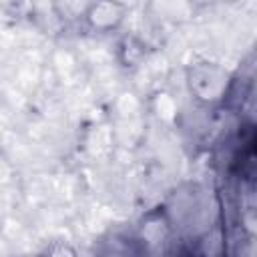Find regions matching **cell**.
<instances>
[{
  "label": "cell",
  "mask_w": 257,
  "mask_h": 257,
  "mask_svg": "<svg viewBox=\"0 0 257 257\" xmlns=\"http://www.w3.org/2000/svg\"><path fill=\"white\" fill-rule=\"evenodd\" d=\"M18 257H40L38 253H28V255H18Z\"/></svg>",
  "instance_id": "obj_7"
},
{
  "label": "cell",
  "mask_w": 257,
  "mask_h": 257,
  "mask_svg": "<svg viewBox=\"0 0 257 257\" xmlns=\"http://www.w3.org/2000/svg\"><path fill=\"white\" fill-rule=\"evenodd\" d=\"M100 257H128V255L122 253V251H118V249H108V251H104Z\"/></svg>",
  "instance_id": "obj_6"
},
{
  "label": "cell",
  "mask_w": 257,
  "mask_h": 257,
  "mask_svg": "<svg viewBox=\"0 0 257 257\" xmlns=\"http://www.w3.org/2000/svg\"><path fill=\"white\" fill-rule=\"evenodd\" d=\"M185 82L191 98L197 104L215 108L227 100L233 86V76L225 66L217 62L197 60L185 68Z\"/></svg>",
  "instance_id": "obj_1"
},
{
  "label": "cell",
  "mask_w": 257,
  "mask_h": 257,
  "mask_svg": "<svg viewBox=\"0 0 257 257\" xmlns=\"http://www.w3.org/2000/svg\"><path fill=\"white\" fill-rule=\"evenodd\" d=\"M225 255V237L221 227L205 231L195 243V257H223Z\"/></svg>",
  "instance_id": "obj_3"
},
{
  "label": "cell",
  "mask_w": 257,
  "mask_h": 257,
  "mask_svg": "<svg viewBox=\"0 0 257 257\" xmlns=\"http://www.w3.org/2000/svg\"><path fill=\"white\" fill-rule=\"evenodd\" d=\"M128 14V6L124 2L116 0H98V2H88L82 8L80 20L82 24L96 34H110L116 32Z\"/></svg>",
  "instance_id": "obj_2"
},
{
  "label": "cell",
  "mask_w": 257,
  "mask_h": 257,
  "mask_svg": "<svg viewBox=\"0 0 257 257\" xmlns=\"http://www.w3.org/2000/svg\"><path fill=\"white\" fill-rule=\"evenodd\" d=\"M116 48V56L122 66H137L145 56V44L137 36H124Z\"/></svg>",
  "instance_id": "obj_4"
},
{
  "label": "cell",
  "mask_w": 257,
  "mask_h": 257,
  "mask_svg": "<svg viewBox=\"0 0 257 257\" xmlns=\"http://www.w3.org/2000/svg\"><path fill=\"white\" fill-rule=\"evenodd\" d=\"M38 255L40 257H78V251L74 249L72 243H68L64 239H54Z\"/></svg>",
  "instance_id": "obj_5"
}]
</instances>
